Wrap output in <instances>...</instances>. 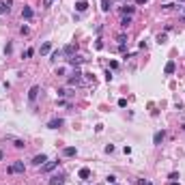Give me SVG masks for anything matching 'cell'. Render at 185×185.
I'll return each mask as SVG.
<instances>
[{
    "mask_svg": "<svg viewBox=\"0 0 185 185\" xmlns=\"http://www.w3.org/2000/svg\"><path fill=\"white\" fill-rule=\"evenodd\" d=\"M76 153H78V151H76V146H67V149L62 151V155H65V157H73Z\"/></svg>",
    "mask_w": 185,
    "mask_h": 185,
    "instance_id": "cell-16",
    "label": "cell"
},
{
    "mask_svg": "<svg viewBox=\"0 0 185 185\" xmlns=\"http://www.w3.org/2000/svg\"><path fill=\"white\" fill-rule=\"evenodd\" d=\"M76 52H78V45H73V43H69L67 48L62 50V54H67V56H73Z\"/></svg>",
    "mask_w": 185,
    "mask_h": 185,
    "instance_id": "cell-8",
    "label": "cell"
},
{
    "mask_svg": "<svg viewBox=\"0 0 185 185\" xmlns=\"http://www.w3.org/2000/svg\"><path fill=\"white\" fill-rule=\"evenodd\" d=\"M52 2H54V0H43V7H50Z\"/></svg>",
    "mask_w": 185,
    "mask_h": 185,
    "instance_id": "cell-31",
    "label": "cell"
},
{
    "mask_svg": "<svg viewBox=\"0 0 185 185\" xmlns=\"http://www.w3.org/2000/svg\"><path fill=\"white\" fill-rule=\"evenodd\" d=\"M22 17H24V19H30V17H32V9H30V7H24V9H22Z\"/></svg>",
    "mask_w": 185,
    "mask_h": 185,
    "instance_id": "cell-17",
    "label": "cell"
},
{
    "mask_svg": "<svg viewBox=\"0 0 185 185\" xmlns=\"http://www.w3.org/2000/svg\"><path fill=\"white\" fill-rule=\"evenodd\" d=\"M39 97V86L35 84V86H30V90H28V101H35Z\"/></svg>",
    "mask_w": 185,
    "mask_h": 185,
    "instance_id": "cell-5",
    "label": "cell"
},
{
    "mask_svg": "<svg viewBox=\"0 0 185 185\" xmlns=\"http://www.w3.org/2000/svg\"><path fill=\"white\" fill-rule=\"evenodd\" d=\"M144 2H149V0H136V5H144Z\"/></svg>",
    "mask_w": 185,
    "mask_h": 185,
    "instance_id": "cell-32",
    "label": "cell"
},
{
    "mask_svg": "<svg viewBox=\"0 0 185 185\" xmlns=\"http://www.w3.org/2000/svg\"><path fill=\"white\" fill-rule=\"evenodd\" d=\"M50 52H52V43H50V41H45L41 48H39V54H41V56H45V54H50Z\"/></svg>",
    "mask_w": 185,
    "mask_h": 185,
    "instance_id": "cell-6",
    "label": "cell"
},
{
    "mask_svg": "<svg viewBox=\"0 0 185 185\" xmlns=\"http://www.w3.org/2000/svg\"><path fill=\"white\" fill-rule=\"evenodd\" d=\"M62 123H65L62 119H52V121L48 123V127H50V129H58V127H62Z\"/></svg>",
    "mask_w": 185,
    "mask_h": 185,
    "instance_id": "cell-9",
    "label": "cell"
},
{
    "mask_svg": "<svg viewBox=\"0 0 185 185\" xmlns=\"http://www.w3.org/2000/svg\"><path fill=\"white\" fill-rule=\"evenodd\" d=\"M9 11H11V0H7V2L0 0V13H9Z\"/></svg>",
    "mask_w": 185,
    "mask_h": 185,
    "instance_id": "cell-12",
    "label": "cell"
},
{
    "mask_svg": "<svg viewBox=\"0 0 185 185\" xmlns=\"http://www.w3.org/2000/svg\"><path fill=\"white\" fill-rule=\"evenodd\" d=\"M166 41H168V35H166V32H159V35H157V43H161V45H164Z\"/></svg>",
    "mask_w": 185,
    "mask_h": 185,
    "instance_id": "cell-22",
    "label": "cell"
},
{
    "mask_svg": "<svg viewBox=\"0 0 185 185\" xmlns=\"http://www.w3.org/2000/svg\"><path fill=\"white\" fill-rule=\"evenodd\" d=\"M108 183H112V185H114V183H116V177H114V174H110V177H108Z\"/></svg>",
    "mask_w": 185,
    "mask_h": 185,
    "instance_id": "cell-30",
    "label": "cell"
},
{
    "mask_svg": "<svg viewBox=\"0 0 185 185\" xmlns=\"http://www.w3.org/2000/svg\"><path fill=\"white\" fill-rule=\"evenodd\" d=\"M181 2H185V0H181Z\"/></svg>",
    "mask_w": 185,
    "mask_h": 185,
    "instance_id": "cell-36",
    "label": "cell"
},
{
    "mask_svg": "<svg viewBox=\"0 0 185 185\" xmlns=\"http://www.w3.org/2000/svg\"><path fill=\"white\" fill-rule=\"evenodd\" d=\"M86 9H88V2H86V0H78V2H76V11L84 13Z\"/></svg>",
    "mask_w": 185,
    "mask_h": 185,
    "instance_id": "cell-11",
    "label": "cell"
},
{
    "mask_svg": "<svg viewBox=\"0 0 185 185\" xmlns=\"http://www.w3.org/2000/svg\"><path fill=\"white\" fill-rule=\"evenodd\" d=\"M172 9H177L174 2H166V5H164V11H172Z\"/></svg>",
    "mask_w": 185,
    "mask_h": 185,
    "instance_id": "cell-23",
    "label": "cell"
},
{
    "mask_svg": "<svg viewBox=\"0 0 185 185\" xmlns=\"http://www.w3.org/2000/svg\"><path fill=\"white\" fill-rule=\"evenodd\" d=\"M129 24H131V15H123V19H121V26H123V28H127Z\"/></svg>",
    "mask_w": 185,
    "mask_h": 185,
    "instance_id": "cell-20",
    "label": "cell"
},
{
    "mask_svg": "<svg viewBox=\"0 0 185 185\" xmlns=\"http://www.w3.org/2000/svg\"><path fill=\"white\" fill-rule=\"evenodd\" d=\"M144 185H151V183H146V181H144Z\"/></svg>",
    "mask_w": 185,
    "mask_h": 185,
    "instance_id": "cell-35",
    "label": "cell"
},
{
    "mask_svg": "<svg viewBox=\"0 0 185 185\" xmlns=\"http://www.w3.org/2000/svg\"><path fill=\"white\" fill-rule=\"evenodd\" d=\"M15 149H24V140H15Z\"/></svg>",
    "mask_w": 185,
    "mask_h": 185,
    "instance_id": "cell-27",
    "label": "cell"
},
{
    "mask_svg": "<svg viewBox=\"0 0 185 185\" xmlns=\"http://www.w3.org/2000/svg\"><path fill=\"white\" fill-rule=\"evenodd\" d=\"M116 41H119V45H123V43L127 41V37H125V32H121V35L116 37Z\"/></svg>",
    "mask_w": 185,
    "mask_h": 185,
    "instance_id": "cell-24",
    "label": "cell"
},
{
    "mask_svg": "<svg viewBox=\"0 0 185 185\" xmlns=\"http://www.w3.org/2000/svg\"><path fill=\"white\" fill-rule=\"evenodd\" d=\"M78 177H80L82 181H88V179H90V170H88V168H82V170L78 172Z\"/></svg>",
    "mask_w": 185,
    "mask_h": 185,
    "instance_id": "cell-15",
    "label": "cell"
},
{
    "mask_svg": "<svg viewBox=\"0 0 185 185\" xmlns=\"http://www.w3.org/2000/svg\"><path fill=\"white\" fill-rule=\"evenodd\" d=\"M32 54H35V50L30 48V50H26V52H24V54H22V56H24V58H28V56H32Z\"/></svg>",
    "mask_w": 185,
    "mask_h": 185,
    "instance_id": "cell-25",
    "label": "cell"
},
{
    "mask_svg": "<svg viewBox=\"0 0 185 185\" xmlns=\"http://www.w3.org/2000/svg\"><path fill=\"white\" fill-rule=\"evenodd\" d=\"M24 170H26L24 161H13V164H11V166L7 168V172H11V174H13V172H15V174H22Z\"/></svg>",
    "mask_w": 185,
    "mask_h": 185,
    "instance_id": "cell-1",
    "label": "cell"
},
{
    "mask_svg": "<svg viewBox=\"0 0 185 185\" xmlns=\"http://www.w3.org/2000/svg\"><path fill=\"white\" fill-rule=\"evenodd\" d=\"M170 185H179V183H177V181H172V183H170Z\"/></svg>",
    "mask_w": 185,
    "mask_h": 185,
    "instance_id": "cell-33",
    "label": "cell"
},
{
    "mask_svg": "<svg viewBox=\"0 0 185 185\" xmlns=\"http://www.w3.org/2000/svg\"><path fill=\"white\" fill-rule=\"evenodd\" d=\"M60 56H62V50H54V52H52V58H50V60H52V62H56V60H58Z\"/></svg>",
    "mask_w": 185,
    "mask_h": 185,
    "instance_id": "cell-21",
    "label": "cell"
},
{
    "mask_svg": "<svg viewBox=\"0 0 185 185\" xmlns=\"http://www.w3.org/2000/svg\"><path fill=\"white\" fill-rule=\"evenodd\" d=\"M82 62H84V58H82V56H76V54L69 58V65H73V67H80Z\"/></svg>",
    "mask_w": 185,
    "mask_h": 185,
    "instance_id": "cell-13",
    "label": "cell"
},
{
    "mask_svg": "<svg viewBox=\"0 0 185 185\" xmlns=\"http://www.w3.org/2000/svg\"><path fill=\"white\" fill-rule=\"evenodd\" d=\"M168 179H170V181H177V179H179V172H170V177H168Z\"/></svg>",
    "mask_w": 185,
    "mask_h": 185,
    "instance_id": "cell-28",
    "label": "cell"
},
{
    "mask_svg": "<svg viewBox=\"0 0 185 185\" xmlns=\"http://www.w3.org/2000/svg\"><path fill=\"white\" fill-rule=\"evenodd\" d=\"M121 13H123V15H131V13H133V7H129V5H123V7H121Z\"/></svg>",
    "mask_w": 185,
    "mask_h": 185,
    "instance_id": "cell-19",
    "label": "cell"
},
{
    "mask_svg": "<svg viewBox=\"0 0 185 185\" xmlns=\"http://www.w3.org/2000/svg\"><path fill=\"white\" fill-rule=\"evenodd\" d=\"M45 161H48V155H43V153H41V155H35V159H32V164H35V166H43Z\"/></svg>",
    "mask_w": 185,
    "mask_h": 185,
    "instance_id": "cell-7",
    "label": "cell"
},
{
    "mask_svg": "<svg viewBox=\"0 0 185 185\" xmlns=\"http://www.w3.org/2000/svg\"><path fill=\"white\" fill-rule=\"evenodd\" d=\"M56 166H58V161H45V164L41 166V172H52Z\"/></svg>",
    "mask_w": 185,
    "mask_h": 185,
    "instance_id": "cell-3",
    "label": "cell"
},
{
    "mask_svg": "<svg viewBox=\"0 0 185 185\" xmlns=\"http://www.w3.org/2000/svg\"><path fill=\"white\" fill-rule=\"evenodd\" d=\"M0 159H2V151H0Z\"/></svg>",
    "mask_w": 185,
    "mask_h": 185,
    "instance_id": "cell-34",
    "label": "cell"
},
{
    "mask_svg": "<svg viewBox=\"0 0 185 185\" xmlns=\"http://www.w3.org/2000/svg\"><path fill=\"white\" fill-rule=\"evenodd\" d=\"M95 48H97V50H101V48H103V43H101V39H97V41H95Z\"/></svg>",
    "mask_w": 185,
    "mask_h": 185,
    "instance_id": "cell-29",
    "label": "cell"
},
{
    "mask_svg": "<svg viewBox=\"0 0 185 185\" xmlns=\"http://www.w3.org/2000/svg\"><path fill=\"white\" fill-rule=\"evenodd\" d=\"M19 32H22V35H28V32H30V28H28V26H22V28H19Z\"/></svg>",
    "mask_w": 185,
    "mask_h": 185,
    "instance_id": "cell-26",
    "label": "cell"
},
{
    "mask_svg": "<svg viewBox=\"0 0 185 185\" xmlns=\"http://www.w3.org/2000/svg\"><path fill=\"white\" fill-rule=\"evenodd\" d=\"M82 71H78V69H76V71L71 73V78H69V86H80L82 84Z\"/></svg>",
    "mask_w": 185,
    "mask_h": 185,
    "instance_id": "cell-2",
    "label": "cell"
},
{
    "mask_svg": "<svg viewBox=\"0 0 185 185\" xmlns=\"http://www.w3.org/2000/svg\"><path fill=\"white\" fill-rule=\"evenodd\" d=\"M164 71H166V76H172V73L177 71V62H174V60H170V62L166 65V69H164Z\"/></svg>",
    "mask_w": 185,
    "mask_h": 185,
    "instance_id": "cell-10",
    "label": "cell"
},
{
    "mask_svg": "<svg viewBox=\"0 0 185 185\" xmlns=\"http://www.w3.org/2000/svg\"><path fill=\"white\" fill-rule=\"evenodd\" d=\"M114 185H116V183H114Z\"/></svg>",
    "mask_w": 185,
    "mask_h": 185,
    "instance_id": "cell-37",
    "label": "cell"
},
{
    "mask_svg": "<svg viewBox=\"0 0 185 185\" xmlns=\"http://www.w3.org/2000/svg\"><path fill=\"white\" fill-rule=\"evenodd\" d=\"M164 131H155V136H153V144H161V140H164Z\"/></svg>",
    "mask_w": 185,
    "mask_h": 185,
    "instance_id": "cell-14",
    "label": "cell"
},
{
    "mask_svg": "<svg viewBox=\"0 0 185 185\" xmlns=\"http://www.w3.org/2000/svg\"><path fill=\"white\" fill-rule=\"evenodd\" d=\"M65 181H67V179H65L62 174H54V177L50 179V185H65Z\"/></svg>",
    "mask_w": 185,
    "mask_h": 185,
    "instance_id": "cell-4",
    "label": "cell"
},
{
    "mask_svg": "<svg viewBox=\"0 0 185 185\" xmlns=\"http://www.w3.org/2000/svg\"><path fill=\"white\" fill-rule=\"evenodd\" d=\"M110 9H112V0H101V11H106V13H108Z\"/></svg>",
    "mask_w": 185,
    "mask_h": 185,
    "instance_id": "cell-18",
    "label": "cell"
}]
</instances>
